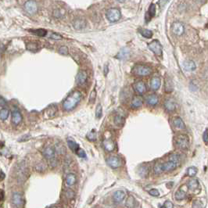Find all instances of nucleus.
Segmentation results:
<instances>
[{"label":"nucleus","instance_id":"obj_26","mask_svg":"<svg viewBox=\"0 0 208 208\" xmlns=\"http://www.w3.org/2000/svg\"><path fill=\"white\" fill-rule=\"evenodd\" d=\"M142 103H143V99H142V97L139 96H135L132 101V107H135V108H138V107H140V106H142Z\"/></svg>","mask_w":208,"mask_h":208},{"label":"nucleus","instance_id":"obj_50","mask_svg":"<svg viewBox=\"0 0 208 208\" xmlns=\"http://www.w3.org/2000/svg\"><path fill=\"white\" fill-rule=\"evenodd\" d=\"M149 193L153 196H160V192L157 190V188H152L149 191Z\"/></svg>","mask_w":208,"mask_h":208},{"label":"nucleus","instance_id":"obj_43","mask_svg":"<svg viewBox=\"0 0 208 208\" xmlns=\"http://www.w3.org/2000/svg\"><path fill=\"white\" fill-rule=\"evenodd\" d=\"M87 138L90 141H95L96 139V132L95 130H92L90 132H88L87 134Z\"/></svg>","mask_w":208,"mask_h":208},{"label":"nucleus","instance_id":"obj_56","mask_svg":"<svg viewBox=\"0 0 208 208\" xmlns=\"http://www.w3.org/2000/svg\"><path fill=\"white\" fill-rule=\"evenodd\" d=\"M107 73H108V66L107 65H105V67H104V74L106 75Z\"/></svg>","mask_w":208,"mask_h":208},{"label":"nucleus","instance_id":"obj_12","mask_svg":"<svg viewBox=\"0 0 208 208\" xmlns=\"http://www.w3.org/2000/svg\"><path fill=\"white\" fill-rule=\"evenodd\" d=\"M103 146L108 152H112L115 149V143L110 138H105L103 142Z\"/></svg>","mask_w":208,"mask_h":208},{"label":"nucleus","instance_id":"obj_25","mask_svg":"<svg viewBox=\"0 0 208 208\" xmlns=\"http://www.w3.org/2000/svg\"><path fill=\"white\" fill-rule=\"evenodd\" d=\"M158 96L155 94H151L146 97V102L150 106H155L157 105V103H158Z\"/></svg>","mask_w":208,"mask_h":208},{"label":"nucleus","instance_id":"obj_7","mask_svg":"<svg viewBox=\"0 0 208 208\" xmlns=\"http://www.w3.org/2000/svg\"><path fill=\"white\" fill-rule=\"evenodd\" d=\"M149 49L154 53L157 56H161L162 55V46L159 41L154 40L149 44L148 46Z\"/></svg>","mask_w":208,"mask_h":208},{"label":"nucleus","instance_id":"obj_47","mask_svg":"<svg viewBox=\"0 0 208 208\" xmlns=\"http://www.w3.org/2000/svg\"><path fill=\"white\" fill-rule=\"evenodd\" d=\"M65 194H66V196L70 199L74 198V196H75L74 192L73 190H71V188H67V189L66 190V192H65Z\"/></svg>","mask_w":208,"mask_h":208},{"label":"nucleus","instance_id":"obj_5","mask_svg":"<svg viewBox=\"0 0 208 208\" xmlns=\"http://www.w3.org/2000/svg\"><path fill=\"white\" fill-rule=\"evenodd\" d=\"M177 145L181 149H188L189 147V139L186 135H180L177 138Z\"/></svg>","mask_w":208,"mask_h":208},{"label":"nucleus","instance_id":"obj_1","mask_svg":"<svg viewBox=\"0 0 208 208\" xmlns=\"http://www.w3.org/2000/svg\"><path fill=\"white\" fill-rule=\"evenodd\" d=\"M81 98V94L79 91H74L64 100L63 103L64 110H71L75 107L77 104L80 102Z\"/></svg>","mask_w":208,"mask_h":208},{"label":"nucleus","instance_id":"obj_20","mask_svg":"<svg viewBox=\"0 0 208 208\" xmlns=\"http://www.w3.org/2000/svg\"><path fill=\"white\" fill-rule=\"evenodd\" d=\"M183 67L184 69L187 71H193L196 70V64L193 60H186L183 62Z\"/></svg>","mask_w":208,"mask_h":208},{"label":"nucleus","instance_id":"obj_22","mask_svg":"<svg viewBox=\"0 0 208 208\" xmlns=\"http://www.w3.org/2000/svg\"><path fill=\"white\" fill-rule=\"evenodd\" d=\"M155 13H156V6H155V4L152 3L150 6H149V10H148V12L146 13V20H149L152 17H153L155 16Z\"/></svg>","mask_w":208,"mask_h":208},{"label":"nucleus","instance_id":"obj_51","mask_svg":"<svg viewBox=\"0 0 208 208\" xmlns=\"http://www.w3.org/2000/svg\"><path fill=\"white\" fill-rule=\"evenodd\" d=\"M76 153L78 155V157H81V158H86V153H85V152L84 151L83 149H79L78 151Z\"/></svg>","mask_w":208,"mask_h":208},{"label":"nucleus","instance_id":"obj_6","mask_svg":"<svg viewBox=\"0 0 208 208\" xmlns=\"http://www.w3.org/2000/svg\"><path fill=\"white\" fill-rule=\"evenodd\" d=\"M12 203L16 208H22L24 206V199L19 193H13L12 195Z\"/></svg>","mask_w":208,"mask_h":208},{"label":"nucleus","instance_id":"obj_14","mask_svg":"<svg viewBox=\"0 0 208 208\" xmlns=\"http://www.w3.org/2000/svg\"><path fill=\"white\" fill-rule=\"evenodd\" d=\"M133 87H134V89L135 90V92L139 93V94H143L146 91V84L143 81H140L135 82L133 85Z\"/></svg>","mask_w":208,"mask_h":208},{"label":"nucleus","instance_id":"obj_57","mask_svg":"<svg viewBox=\"0 0 208 208\" xmlns=\"http://www.w3.org/2000/svg\"><path fill=\"white\" fill-rule=\"evenodd\" d=\"M2 198H3V194L1 193V192H0V200H1Z\"/></svg>","mask_w":208,"mask_h":208},{"label":"nucleus","instance_id":"obj_44","mask_svg":"<svg viewBox=\"0 0 208 208\" xmlns=\"http://www.w3.org/2000/svg\"><path fill=\"white\" fill-rule=\"evenodd\" d=\"M193 208H204V204L200 200H195L193 203Z\"/></svg>","mask_w":208,"mask_h":208},{"label":"nucleus","instance_id":"obj_35","mask_svg":"<svg viewBox=\"0 0 208 208\" xmlns=\"http://www.w3.org/2000/svg\"><path fill=\"white\" fill-rule=\"evenodd\" d=\"M10 115V110L6 108H3L0 110V120H6Z\"/></svg>","mask_w":208,"mask_h":208},{"label":"nucleus","instance_id":"obj_49","mask_svg":"<svg viewBox=\"0 0 208 208\" xmlns=\"http://www.w3.org/2000/svg\"><path fill=\"white\" fill-rule=\"evenodd\" d=\"M50 39L55 40H60L62 39V36L60 35V34L53 32V33H52V34H50Z\"/></svg>","mask_w":208,"mask_h":208},{"label":"nucleus","instance_id":"obj_54","mask_svg":"<svg viewBox=\"0 0 208 208\" xmlns=\"http://www.w3.org/2000/svg\"><path fill=\"white\" fill-rule=\"evenodd\" d=\"M203 141H204V142H205L206 144L207 145V143H208L207 129H206V130H205V132H204V133H203Z\"/></svg>","mask_w":208,"mask_h":208},{"label":"nucleus","instance_id":"obj_3","mask_svg":"<svg viewBox=\"0 0 208 208\" xmlns=\"http://www.w3.org/2000/svg\"><path fill=\"white\" fill-rule=\"evenodd\" d=\"M152 72L150 67L142 64H138L134 67L132 70V73L136 76H148Z\"/></svg>","mask_w":208,"mask_h":208},{"label":"nucleus","instance_id":"obj_18","mask_svg":"<svg viewBox=\"0 0 208 208\" xmlns=\"http://www.w3.org/2000/svg\"><path fill=\"white\" fill-rule=\"evenodd\" d=\"M161 165H162V170H163V172L173 171V170H174V169L178 167V165H177L176 164H174V163L170 161V160L166 162V163L161 164Z\"/></svg>","mask_w":208,"mask_h":208},{"label":"nucleus","instance_id":"obj_46","mask_svg":"<svg viewBox=\"0 0 208 208\" xmlns=\"http://www.w3.org/2000/svg\"><path fill=\"white\" fill-rule=\"evenodd\" d=\"M96 99V89H93L92 91V92L90 93V96H89V103H93L95 102Z\"/></svg>","mask_w":208,"mask_h":208},{"label":"nucleus","instance_id":"obj_38","mask_svg":"<svg viewBox=\"0 0 208 208\" xmlns=\"http://www.w3.org/2000/svg\"><path fill=\"white\" fill-rule=\"evenodd\" d=\"M169 160H170V161L173 162V163H174V164H176L178 166H179V164H180V162H181L180 157H179V155H178V154L171 155V156H170V157H169Z\"/></svg>","mask_w":208,"mask_h":208},{"label":"nucleus","instance_id":"obj_53","mask_svg":"<svg viewBox=\"0 0 208 208\" xmlns=\"http://www.w3.org/2000/svg\"><path fill=\"white\" fill-rule=\"evenodd\" d=\"M49 165H50L51 167H56V165H57V160H56V158H54V159L53 160H49Z\"/></svg>","mask_w":208,"mask_h":208},{"label":"nucleus","instance_id":"obj_52","mask_svg":"<svg viewBox=\"0 0 208 208\" xmlns=\"http://www.w3.org/2000/svg\"><path fill=\"white\" fill-rule=\"evenodd\" d=\"M164 208H174V204L171 201H166L164 203Z\"/></svg>","mask_w":208,"mask_h":208},{"label":"nucleus","instance_id":"obj_28","mask_svg":"<svg viewBox=\"0 0 208 208\" xmlns=\"http://www.w3.org/2000/svg\"><path fill=\"white\" fill-rule=\"evenodd\" d=\"M77 178L76 175L74 174H68L66 177V182L69 186H74V184L76 183Z\"/></svg>","mask_w":208,"mask_h":208},{"label":"nucleus","instance_id":"obj_30","mask_svg":"<svg viewBox=\"0 0 208 208\" xmlns=\"http://www.w3.org/2000/svg\"><path fill=\"white\" fill-rule=\"evenodd\" d=\"M199 181L197 179H192L188 181V184H187V186L189 189L191 190H196V188H198L199 187Z\"/></svg>","mask_w":208,"mask_h":208},{"label":"nucleus","instance_id":"obj_24","mask_svg":"<svg viewBox=\"0 0 208 208\" xmlns=\"http://www.w3.org/2000/svg\"><path fill=\"white\" fill-rule=\"evenodd\" d=\"M172 123L175 127L179 128V129H184L186 127V125H185V123L182 120L181 118H175L173 119L172 120Z\"/></svg>","mask_w":208,"mask_h":208},{"label":"nucleus","instance_id":"obj_42","mask_svg":"<svg viewBox=\"0 0 208 208\" xmlns=\"http://www.w3.org/2000/svg\"><path fill=\"white\" fill-rule=\"evenodd\" d=\"M102 114H103L102 106H101L100 103H99L96 110V118H97V119H100L101 117H102Z\"/></svg>","mask_w":208,"mask_h":208},{"label":"nucleus","instance_id":"obj_19","mask_svg":"<svg viewBox=\"0 0 208 208\" xmlns=\"http://www.w3.org/2000/svg\"><path fill=\"white\" fill-rule=\"evenodd\" d=\"M56 111H57V108L55 106H50L49 107H48L44 113V117L46 118H51L55 116Z\"/></svg>","mask_w":208,"mask_h":208},{"label":"nucleus","instance_id":"obj_55","mask_svg":"<svg viewBox=\"0 0 208 208\" xmlns=\"http://www.w3.org/2000/svg\"><path fill=\"white\" fill-rule=\"evenodd\" d=\"M6 106V102L3 97H0V107L5 108V106Z\"/></svg>","mask_w":208,"mask_h":208},{"label":"nucleus","instance_id":"obj_32","mask_svg":"<svg viewBox=\"0 0 208 208\" xmlns=\"http://www.w3.org/2000/svg\"><path fill=\"white\" fill-rule=\"evenodd\" d=\"M67 144H68L69 148L74 153L78 152V149H80V148H79V145L77 144L76 142L72 139H67Z\"/></svg>","mask_w":208,"mask_h":208},{"label":"nucleus","instance_id":"obj_27","mask_svg":"<svg viewBox=\"0 0 208 208\" xmlns=\"http://www.w3.org/2000/svg\"><path fill=\"white\" fill-rule=\"evenodd\" d=\"M173 83H172V79L170 78L169 77H167V78L165 79V85H164V90L167 93L172 92L173 91Z\"/></svg>","mask_w":208,"mask_h":208},{"label":"nucleus","instance_id":"obj_10","mask_svg":"<svg viewBox=\"0 0 208 208\" xmlns=\"http://www.w3.org/2000/svg\"><path fill=\"white\" fill-rule=\"evenodd\" d=\"M42 154L45 157V158H46L48 160H53L55 157V155H56V152H55V149L54 147L53 146H47L46 147L42 152Z\"/></svg>","mask_w":208,"mask_h":208},{"label":"nucleus","instance_id":"obj_4","mask_svg":"<svg viewBox=\"0 0 208 208\" xmlns=\"http://www.w3.org/2000/svg\"><path fill=\"white\" fill-rule=\"evenodd\" d=\"M121 14L120 10L117 8H111L106 12V17L110 22H115L120 20Z\"/></svg>","mask_w":208,"mask_h":208},{"label":"nucleus","instance_id":"obj_48","mask_svg":"<svg viewBox=\"0 0 208 208\" xmlns=\"http://www.w3.org/2000/svg\"><path fill=\"white\" fill-rule=\"evenodd\" d=\"M59 53L61 55H67L68 54V48L67 46H61L59 49Z\"/></svg>","mask_w":208,"mask_h":208},{"label":"nucleus","instance_id":"obj_33","mask_svg":"<svg viewBox=\"0 0 208 208\" xmlns=\"http://www.w3.org/2000/svg\"><path fill=\"white\" fill-rule=\"evenodd\" d=\"M186 192L184 191L183 189L180 188L179 191H177L174 194V197H175V200H182L186 198Z\"/></svg>","mask_w":208,"mask_h":208},{"label":"nucleus","instance_id":"obj_16","mask_svg":"<svg viewBox=\"0 0 208 208\" xmlns=\"http://www.w3.org/2000/svg\"><path fill=\"white\" fill-rule=\"evenodd\" d=\"M87 78H88V75H87L85 71H80L76 76L77 83L78 84V85H83V84L86 82Z\"/></svg>","mask_w":208,"mask_h":208},{"label":"nucleus","instance_id":"obj_8","mask_svg":"<svg viewBox=\"0 0 208 208\" xmlns=\"http://www.w3.org/2000/svg\"><path fill=\"white\" fill-rule=\"evenodd\" d=\"M106 163L112 168H118V167L121 166V160L119 157H115V156H113V157H110L109 158H107Z\"/></svg>","mask_w":208,"mask_h":208},{"label":"nucleus","instance_id":"obj_58","mask_svg":"<svg viewBox=\"0 0 208 208\" xmlns=\"http://www.w3.org/2000/svg\"><path fill=\"white\" fill-rule=\"evenodd\" d=\"M50 208H57L56 207H50Z\"/></svg>","mask_w":208,"mask_h":208},{"label":"nucleus","instance_id":"obj_17","mask_svg":"<svg viewBox=\"0 0 208 208\" xmlns=\"http://www.w3.org/2000/svg\"><path fill=\"white\" fill-rule=\"evenodd\" d=\"M23 117L22 115H21V113H20V111H18V110L13 111L12 114V122L15 125H17L21 123Z\"/></svg>","mask_w":208,"mask_h":208},{"label":"nucleus","instance_id":"obj_40","mask_svg":"<svg viewBox=\"0 0 208 208\" xmlns=\"http://www.w3.org/2000/svg\"><path fill=\"white\" fill-rule=\"evenodd\" d=\"M139 32L141 33L142 36L145 37V38H147V39H150V38H152L153 36V32H151L150 30L141 29Z\"/></svg>","mask_w":208,"mask_h":208},{"label":"nucleus","instance_id":"obj_34","mask_svg":"<svg viewBox=\"0 0 208 208\" xmlns=\"http://www.w3.org/2000/svg\"><path fill=\"white\" fill-rule=\"evenodd\" d=\"M54 149H55V152H57L59 154H64L66 153V148L61 143H56Z\"/></svg>","mask_w":208,"mask_h":208},{"label":"nucleus","instance_id":"obj_37","mask_svg":"<svg viewBox=\"0 0 208 208\" xmlns=\"http://www.w3.org/2000/svg\"><path fill=\"white\" fill-rule=\"evenodd\" d=\"M135 200L134 197L132 196H128V198L127 199V200H126L125 206L127 207V208H133L135 207Z\"/></svg>","mask_w":208,"mask_h":208},{"label":"nucleus","instance_id":"obj_29","mask_svg":"<svg viewBox=\"0 0 208 208\" xmlns=\"http://www.w3.org/2000/svg\"><path fill=\"white\" fill-rule=\"evenodd\" d=\"M113 121H114V124L116 125H118L119 127H121L124 125V123H125V118H124V116L120 114V113H118L114 117Z\"/></svg>","mask_w":208,"mask_h":208},{"label":"nucleus","instance_id":"obj_11","mask_svg":"<svg viewBox=\"0 0 208 208\" xmlns=\"http://www.w3.org/2000/svg\"><path fill=\"white\" fill-rule=\"evenodd\" d=\"M172 32L174 34H176L178 36L181 35L185 32V27H184L183 24H181V22H174L172 25Z\"/></svg>","mask_w":208,"mask_h":208},{"label":"nucleus","instance_id":"obj_9","mask_svg":"<svg viewBox=\"0 0 208 208\" xmlns=\"http://www.w3.org/2000/svg\"><path fill=\"white\" fill-rule=\"evenodd\" d=\"M25 8L30 14H34L38 11V6L34 1H27L25 4Z\"/></svg>","mask_w":208,"mask_h":208},{"label":"nucleus","instance_id":"obj_23","mask_svg":"<svg viewBox=\"0 0 208 208\" xmlns=\"http://www.w3.org/2000/svg\"><path fill=\"white\" fill-rule=\"evenodd\" d=\"M160 86V79L158 77H153L150 81V87L152 90H157Z\"/></svg>","mask_w":208,"mask_h":208},{"label":"nucleus","instance_id":"obj_39","mask_svg":"<svg viewBox=\"0 0 208 208\" xmlns=\"http://www.w3.org/2000/svg\"><path fill=\"white\" fill-rule=\"evenodd\" d=\"M139 174L142 177L145 178L149 174V169H148L146 166H142L139 168Z\"/></svg>","mask_w":208,"mask_h":208},{"label":"nucleus","instance_id":"obj_31","mask_svg":"<svg viewBox=\"0 0 208 208\" xmlns=\"http://www.w3.org/2000/svg\"><path fill=\"white\" fill-rule=\"evenodd\" d=\"M129 56H130L129 50H128L127 49H122L120 52H119V53H118V55H117V58L121 60L127 59V58L129 57Z\"/></svg>","mask_w":208,"mask_h":208},{"label":"nucleus","instance_id":"obj_41","mask_svg":"<svg viewBox=\"0 0 208 208\" xmlns=\"http://www.w3.org/2000/svg\"><path fill=\"white\" fill-rule=\"evenodd\" d=\"M197 171L198 170H197L196 167H190L187 170V174H188V176L194 177L196 174V173H197Z\"/></svg>","mask_w":208,"mask_h":208},{"label":"nucleus","instance_id":"obj_15","mask_svg":"<svg viewBox=\"0 0 208 208\" xmlns=\"http://www.w3.org/2000/svg\"><path fill=\"white\" fill-rule=\"evenodd\" d=\"M73 25L76 30H82L86 27V21L83 18H77L74 20Z\"/></svg>","mask_w":208,"mask_h":208},{"label":"nucleus","instance_id":"obj_13","mask_svg":"<svg viewBox=\"0 0 208 208\" xmlns=\"http://www.w3.org/2000/svg\"><path fill=\"white\" fill-rule=\"evenodd\" d=\"M164 106H165L167 111L172 112V111L176 110L178 105H177L176 101L174 100V99H167L165 103H164Z\"/></svg>","mask_w":208,"mask_h":208},{"label":"nucleus","instance_id":"obj_21","mask_svg":"<svg viewBox=\"0 0 208 208\" xmlns=\"http://www.w3.org/2000/svg\"><path fill=\"white\" fill-rule=\"evenodd\" d=\"M113 200L115 201L116 203H120L121 201L124 200V199L125 197V193L121 190H118L113 193Z\"/></svg>","mask_w":208,"mask_h":208},{"label":"nucleus","instance_id":"obj_2","mask_svg":"<svg viewBox=\"0 0 208 208\" xmlns=\"http://www.w3.org/2000/svg\"><path fill=\"white\" fill-rule=\"evenodd\" d=\"M27 174H28V172H27V168L25 162H20V164H18V167L17 168V177L18 181L19 182H24L27 179Z\"/></svg>","mask_w":208,"mask_h":208},{"label":"nucleus","instance_id":"obj_36","mask_svg":"<svg viewBox=\"0 0 208 208\" xmlns=\"http://www.w3.org/2000/svg\"><path fill=\"white\" fill-rule=\"evenodd\" d=\"M30 32H32V34H35L37 36L39 37H45L47 34V32L44 29H35V30H31Z\"/></svg>","mask_w":208,"mask_h":208},{"label":"nucleus","instance_id":"obj_45","mask_svg":"<svg viewBox=\"0 0 208 208\" xmlns=\"http://www.w3.org/2000/svg\"><path fill=\"white\" fill-rule=\"evenodd\" d=\"M153 170H154V172L157 174H161L162 172H163V170H162L161 164H160V163H157V164H155L154 168H153Z\"/></svg>","mask_w":208,"mask_h":208}]
</instances>
